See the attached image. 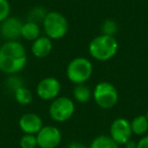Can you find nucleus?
<instances>
[{
  "mask_svg": "<svg viewBox=\"0 0 148 148\" xmlns=\"http://www.w3.org/2000/svg\"><path fill=\"white\" fill-rule=\"evenodd\" d=\"M27 50L18 41H7L0 47V71L15 75L25 67Z\"/></svg>",
  "mask_w": 148,
  "mask_h": 148,
  "instance_id": "1",
  "label": "nucleus"
},
{
  "mask_svg": "<svg viewBox=\"0 0 148 148\" xmlns=\"http://www.w3.org/2000/svg\"><path fill=\"white\" fill-rule=\"evenodd\" d=\"M119 49V44L115 37L108 35H99L90 41L88 53L97 61H109L116 56Z\"/></svg>",
  "mask_w": 148,
  "mask_h": 148,
  "instance_id": "2",
  "label": "nucleus"
},
{
  "mask_svg": "<svg viewBox=\"0 0 148 148\" xmlns=\"http://www.w3.org/2000/svg\"><path fill=\"white\" fill-rule=\"evenodd\" d=\"M93 66L85 57H76L69 62L66 68V76L74 84H84L92 75Z\"/></svg>",
  "mask_w": 148,
  "mask_h": 148,
  "instance_id": "3",
  "label": "nucleus"
},
{
  "mask_svg": "<svg viewBox=\"0 0 148 148\" xmlns=\"http://www.w3.org/2000/svg\"><path fill=\"white\" fill-rule=\"evenodd\" d=\"M46 36L51 40H60L68 33V21L61 12L49 11L42 23Z\"/></svg>",
  "mask_w": 148,
  "mask_h": 148,
  "instance_id": "4",
  "label": "nucleus"
},
{
  "mask_svg": "<svg viewBox=\"0 0 148 148\" xmlns=\"http://www.w3.org/2000/svg\"><path fill=\"white\" fill-rule=\"evenodd\" d=\"M92 99L99 108L109 110L118 103L119 92L113 83L101 81L93 88Z\"/></svg>",
  "mask_w": 148,
  "mask_h": 148,
  "instance_id": "5",
  "label": "nucleus"
},
{
  "mask_svg": "<svg viewBox=\"0 0 148 148\" xmlns=\"http://www.w3.org/2000/svg\"><path fill=\"white\" fill-rule=\"evenodd\" d=\"M75 112L73 99L67 97H58L52 101L49 107V114L52 120L58 123H64L71 119Z\"/></svg>",
  "mask_w": 148,
  "mask_h": 148,
  "instance_id": "6",
  "label": "nucleus"
},
{
  "mask_svg": "<svg viewBox=\"0 0 148 148\" xmlns=\"http://www.w3.org/2000/svg\"><path fill=\"white\" fill-rule=\"evenodd\" d=\"M61 92V83L56 77H45L39 81L36 93L43 101H54Z\"/></svg>",
  "mask_w": 148,
  "mask_h": 148,
  "instance_id": "7",
  "label": "nucleus"
},
{
  "mask_svg": "<svg viewBox=\"0 0 148 148\" xmlns=\"http://www.w3.org/2000/svg\"><path fill=\"white\" fill-rule=\"evenodd\" d=\"M131 124L125 118H118L114 120L110 127V137L118 144L125 145L132 137Z\"/></svg>",
  "mask_w": 148,
  "mask_h": 148,
  "instance_id": "8",
  "label": "nucleus"
},
{
  "mask_svg": "<svg viewBox=\"0 0 148 148\" xmlns=\"http://www.w3.org/2000/svg\"><path fill=\"white\" fill-rule=\"evenodd\" d=\"M36 136L40 148H56L62 140L61 131L55 126H43Z\"/></svg>",
  "mask_w": 148,
  "mask_h": 148,
  "instance_id": "9",
  "label": "nucleus"
},
{
  "mask_svg": "<svg viewBox=\"0 0 148 148\" xmlns=\"http://www.w3.org/2000/svg\"><path fill=\"white\" fill-rule=\"evenodd\" d=\"M23 23L17 17L9 16L0 23V35L7 41H17L21 38Z\"/></svg>",
  "mask_w": 148,
  "mask_h": 148,
  "instance_id": "10",
  "label": "nucleus"
},
{
  "mask_svg": "<svg viewBox=\"0 0 148 148\" xmlns=\"http://www.w3.org/2000/svg\"><path fill=\"white\" fill-rule=\"evenodd\" d=\"M18 126L25 134L37 135L43 128V120L35 113H25L19 118Z\"/></svg>",
  "mask_w": 148,
  "mask_h": 148,
  "instance_id": "11",
  "label": "nucleus"
},
{
  "mask_svg": "<svg viewBox=\"0 0 148 148\" xmlns=\"http://www.w3.org/2000/svg\"><path fill=\"white\" fill-rule=\"evenodd\" d=\"M53 50V42L47 36H41L32 44L31 51L36 58L43 59L50 55Z\"/></svg>",
  "mask_w": 148,
  "mask_h": 148,
  "instance_id": "12",
  "label": "nucleus"
},
{
  "mask_svg": "<svg viewBox=\"0 0 148 148\" xmlns=\"http://www.w3.org/2000/svg\"><path fill=\"white\" fill-rule=\"evenodd\" d=\"M39 37H41V27L39 23L33 21H25L21 29V38L29 42H34Z\"/></svg>",
  "mask_w": 148,
  "mask_h": 148,
  "instance_id": "13",
  "label": "nucleus"
},
{
  "mask_svg": "<svg viewBox=\"0 0 148 148\" xmlns=\"http://www.w3.org/2000/svg\"><path fill=\"white\" fill-rule=\"evenodd\" d=\"M73 99L80 103H88L92 97V90L86 84H76L72 91Z\"/></svg>",
  "mask_w": 148,
  "mask_h": 148,
  "instance_id": "14",
  "label": "nucleus"
},
{
  "mask_svg": "<svg viewBox=\"0 0 148 148\" xmlns=\"http://www.w3.org/2000/svg\"><path fill=\"white\" fill-rule=\"evenodd\" d=\"M132 133L138 136H144L148 131V120L145 115H139L135 117L131 122Z\"/></svg>",
  "mask_w": 148,
  "mask_h": 148,
  "instance_id": "15",
  "label": "nucleus"
},
{
  "mask_svg": "<svg viewBox=\"0 0 148 148\" xmlns=\"http://www.w3.org/2000/svg\"><path fill=\"white\" fill-rule=\"evenodd\" d=\"M88 148H119V145L110 136L99 135L91 141Z\"/></svg>",
  "mask_w": 148,
  "mask_h": 148,
  "instance_id": "16",
  "label": "nucleus"
},
{
  "mask_svg": "<svg viewBox=\"0 0 148 148\" xmlns=\"http://www.w3.org/2000/svg\"><path fill=\"white\" fill-rule=\"evenodd\" d=\"M14 95V99L21 106H27L33 101L34 95L32 93V91L29 88L23 85V86L17 88L16 90L13 92Z\"/></svg>",
  "mask_w": 148,
  "mask_h": 148,
  "instance_id": "17",
  "label": "nucleus"
},
{
  "mask_svg": "<svg viewBox=\"0 0 148 148\" xmlns=\"http://www.w3.org/2000/svg\"><path fill=\"white\" fill-rule=\"evenodd\" d=\"M48 11L46 10L44 7L42 6H36L34 8H32L29 10V12L27 13V21H33L36 23H43V21L45 19L46 15H47Z\"/></svg>",
  "mask_w": 148,
  "mask_h": 148,
  "instance_id": "18",
  "label": "nucleus"
},
{
  "mask_svg": "<svg viewBox=\"0 0 148 148\" xmlns=\"http://www.w3.org/2000/svg\"><path fill=\"white\" fill-rule=\"evenodd\" d=\"M19 145L21 148H36L38 147L37 136L32 134H23L19 140Z\"/></svg>",
  "mask_w": 148,
  "mask_h": 148,
  "instance_id": "19",
  "label": "nucleus"
},
{
  "mask_svg": "<svg viewBox=\"0 0 148 148\" xmlns=\"http://www.w3.org/2000/svg\"><path fill=\"white\" fill-rule=\"evenodd\" d=\"M5 86H6L7 89H9V90L13 93L17 88L23 86V82L21 77L16 76V74H15V75H10V76L6 79Z\"/></svg>",
  "mask_w": 148,
  "mask_h": 148,
  "instance_id": "20",
  "label": "nucleus"
},
{
  "mask_svg": "<svg viewBox=\"0 0 148 148\" xmlns=\"http://www.w3.org/2000/svg\"><path fill=\"white\" fill-rule=\"evenodd\" d=\"M118 31L117 23L113 19H107L101 25V34L108 36H113L115 37V34Z\"/></svg>",
  "mask_w": 148,
  "mask_h": 148,
  "instance_id": "21",
  "label": "nucleus"
},
{
  "mask_svg": "<svg viewBox=\"0 0 148 148\" xmlns=\"http://www.w3.org/2000/svg\"><path fill=\"white\" fill-rule=\"evenodd\" d=\"M10 10L11 7L9 0H0V23L8 18Z\"/></svg>",
  "mask_w": 148,
  "mask_h": 148,
  "instance_id": "22",
  "label": "nucleus"
},
{
  "mask_svg": "<svg viewBox=\"0 0 148 148\" xmlns=\"http://www.w3.org/2000/svg\"><path fill=\"white\" fill-rule=\"evenodd\" d=\"M136 148H148V135H144L143 137L137 142Z\"/></svg>",
  "mask_w": 148,
  "mask_h": 148,
  "instance_id": "23",
  "label": "nucleus"
},
{
  "mask_svg": "<svg viewBox=\"0 0 148 148\" xmlns=\"http://www.w3.org/2000/svg\"><path fill=\"white\" fill-rule=\"evenodd\" d=\"M68 148H88L86 145L82 143H79V142H72V143L69 144Z\"/></svg>",
  "mask_w": 148,
  "mask_h": 148,
  "instance_id": "24",
  "label": "nucleus"
},
{
  "mask_svg": "<svg viewBox=\"0 0 148 148\" xmlns=\"http://www.w3.org/2000/svg\"><path fill=\"white\" fill-rule=\"evenodd\" d=\"M136 146H137V142L133 141V140H129V141L125 144L126 148H136Z\"/></svg>",
  "mask_w": 148,
  "mask_h": 148,
  "instance_id": "25",
  "label": "nucleus"
},
{
  "mask_svg": "<svg viewBox=\"0 0 148 148\" xmlns=\"http://www.w3.org/2000/svg\"><path fill=\"white\" fill-rule=\"evenodd\" d=\"M145 116L147 117V120H148V111H147V113H146V115H145Z\"/></svg>",
  "mask_w": 148,
  "mask_h": 148,
  "instance_id": "26",
  "label": "nucleus"
}]
</instances>
